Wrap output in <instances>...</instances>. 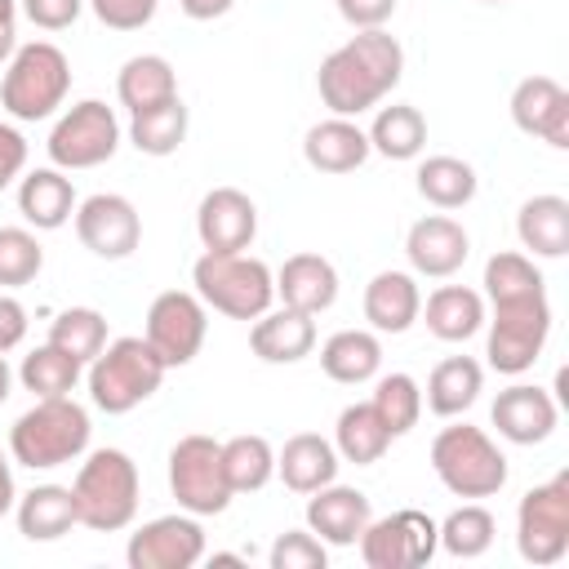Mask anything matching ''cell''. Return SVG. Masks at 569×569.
I'll list each match as a JSON object with an SVG mask.
<instances>
[{
	"label": "cell",
	"instance_id": "11",
	"mask_svg": "<svg viewBox=\"0 0 569 569\" xmlns=\"http://www.w3.org/2000/svg\"><path fill=\"white\" fill-rule=\"evenodd\" d=\"M516 551L529 565H556L569 551V471L533 485L516 507Z\"/></svg>",
	"mask_w": 569,
	"mask_h": 569
},
{
	"label": "cell",
	"instance_id": "36",
	"mask_svg": "<svg viewBox=\"0 0 569 569\" xmlns=\"http://www.w3.org/2000/svg\"><path fill=\"white\" fill-rule=\"evenodd\" d=\"M493 533H498V520H493V511L480 507V502H462V507H453V511L436 525V538H440V547H445L453 560H476V556H485V551L493 547Z\"/></svg>",
	"mask_w": 569,
	"mask_h": 569
},
{
	"label": "cell",
	"instance_id": "23",
	"mask_svg": "<svg viewBox=\"0 0 569 569\" xmlns=\"http://www.w3.org/2000/svg\"><path fill=\"white\" fill-rule=\"evenodd\" d=\"M369 156H373L369 151V133L347 116H329V120L311 124L307 138H302V160L316 173H351Z\"/></svg>",
	"mask_w": 569,
	"mask_h": 569
},
{
	"label": "cell",
	"instance_id": "55",
	"mask_svg": "<svg viewBox=\"0 0 569 569\" xmlns=\"http://www.w3.org/2000/svg\"><path fill=\"white\" fill-rule=\"evenodd\" d=\"M480 4H507V0H480Z\"/></svg>",
	"mask_w": 569,
	"mask_h": 569
},
{
	"label": "cell",
	"instance_id": "8",
	"mask_svg": "<svg viewBox=\"0 0 569 569\" xmlns=\"http://www.w3.org/2000/svg\"><path fill=\"white\" fill-rule=\"evenodd\" d=\"M169 493L178 498V511L191 516H222L231 507V485L222 471V440L213 436H182L169 449Z\"/></svg>",
	"mask_w": 569,
	"mask_h": 569
},
{
	"label": "cell",
	"instance_id": "35",
	"mask_svg": "<svg viewBox=\"0 0 569 569\" xmlns=\"http://www.w3.org/2000/svg\"><path fill=\"white\" fill-rule=\"evenodd\" d=\"M391 445V431L378 422L373 405H347L333 422V449L342 462H356V467H373Z\"/></svg>",
	"mask_w": 569,
	"mask_h": 569
},
{
	"label": "cell",
	"instance_id": "13",
	"mask_svg": "<svg viewBox=\"0 0 569 569\" xmlns=\"http://www.w3.org/2000/svg\"><path fill=\"white\" fill-rule=\"evenodd\" d=\"M356 547L369 569H413L440 551V538H436V520L427 511L400 507L391 516L369 520L365 533L356 538Z\"/></svg>",
	"mask_w": 569,
	"mask_h": 569
},
{
	"label": "cell",
	"instance_id": "15",
	"mask_svg": "<svg viewBox=\"0 0 569 569\" xmlns=\"http://www.w3.org/2000/svg\"><path fill=\"white\" fill-rule=\"evenodd\" d=\"M71 222H76L80 244L93 258H107V262L129 258L138 249V240H142V218H138L133 200H124L116 191H93L89 200H80Z\"/></svg>",
	"mask_w": 569,
	"mask_h": 569
},
{
	"label": "cell",
	"instance_id": "33",
	"mask_svg": "<svg viewBox=\"0 0 569 569\" xmlns=\"http://www.w3.org/2000/svg\"><path fill=\"white\" fill-rule=\"evenodd\" d=\"M365 133H369V151H378L387 160H418L422 147H427V120L409 102L378 107V116Z\"/></svg>",
	"mask_w": 569,
	"mask_h": 569
},
{
	"label": "cell",
	"instance_id": "51",
	"mask_svg": "<svg viewBox=\"0 0 569 569\" xmlns=\"http://www.w3.org/2000/svg\"><path fill=\"white\" fill-rule=\"evenodd\" d=\"M13 502H18V485H13V462H9V453L0 449V520L13 511Z\"/></svg>",
	"mask_w": 569,
	"mask_h": 569
},
{
	"label": "cell",
	"instance_id": "42",
	"mask_svg": "<svg viewBox=\"0 0 569 569\" xmlns=\"http://www.w3.org/2000/svg\"><path fill=\"white\" fill-rule=\"evenodd\" d=\"M49 342H53L58 351H67L71 360L89 365V360L107 347V316L93 311V307H67V311L53 316Z\"/></svg>",
	"mask_w": 569,
	"mask_h": 569
},
{
	"label": "cell",
	"instance_id": "22",
	"mask_svg": "<svg viewBox=\"0 0 569 569\" xmlns=\"http://www.w3.org/2000/svg\"><path fill=\"white\" fill-rule=\"evenodd\" d=\"M276 298L280 307H293V311H307V316H320L338 302V267L320 253H293L280 262L276 271Z\"/></svg>",
	"mask_w": 569,
	"mask_h": 569
},
{
	"label": "cell",
	"instance_id": "29",
	"mask_svg": "<svg viewBox=\"0 0 569 569\" xmlns=\"http://www.w3.org/2000/svg\"><path fill=\"white\" fill-rule=\"evenodd\" d=\"M485 391V369L480 360L471 356H445L431 373H427V391H422V405L436 413V418H458L467 413Z\"/></svg>",
	"mask_w": 569,
	"mask_h": 569
},
{
	"label": "cell",
	"instance_id": "10",
	"mask_svg": "<svg viewBox=\"0 0 569 569\" xmlns=\"http://www.w3.org/2000/svg\"><path fill=\"white\" fill-rule=\"evenodd\" d=\"M116 147H120V120L102 98H80L76 107H67L44 142L58 169H98L116 156Z\"/></svg>",
	"mask_w": 569,
	"mask_h": 569
},
{
	"label": "cell",
	"instance_id": "54",
	"mask_svg": "<svg viewBox=\"0 0 569 569\" xmlns=\"http://www.w3.org/2000/svg\"><path fill=\"white\" fill-rule=\"evenodd\" d=\"M213 565H244V556H236V551H213Z\"/></svg>",
	"mask_w": 569,
	"mask_h": 569
},
{
	"label": "cell",
	"instance_id": "43",
	"mask_svg": "<svg viewBox=\"0 0 569 569\" xmlns=\"http://www.w3.org/2000/svg\"><path fill=\"white\" fill-rule=\"evenodd\" d=\"M44 244L27 227H0V289H22L40 276Z\"/></svg>",
	"mask_w": 569,
	"mask_h": 569
},
{
	"label": "cell",
	"instance_id": "12",
	"mask_svg": "<svg viewBox=\"0 0 569 569\" xmlns=\"http://www.w3.org/2000/svg\"><path fill=\"white\" fill-rule=\"evenodd\" d=\"M209 333V307L196 298V289H164L147 307V329L142 338L156 347L164 369H182L200 356Z\"/></svg>",
	"mask_w": 569,
	"mask_h": 569
},
{
	"label": "cell",
	"instance_id": "53",
	"mask_svg": "<svg viewBox=\"0 0 569 569\" xmlns=\"http://www.w3.org/2000/svg\"><path fill=\"white\" fill-rule=\"evenodd\" d=\"M9 391H13V369H9V360H4V351H0V405L9 400Z\"/></svg>",
	"mask_w": 569,
	"mask_h": 569
},
{
	"label": "cell",
	"instance_id": "41",
	"mask_svg": "<svg viewBox=\"0 0 569 569\" xmlns=\"http://www.w3.org/2000/svg\"><path fill=\"white\" fill-rule=\"evenodd\" d=\"M369 405H373L378 422H382V427L391 431V440H396V436H409V431L418 427V418H422V387H418L413 373H382V378L373 382Z\"/></svg>",
	"mask_w": 569,
	"mask_h": 569
},
{
	"label": "cell",
	"instance_id": "24",
	"mask_svg": "<svg viewBox=\"0 0 569 569\" xmlns=\"http://www.w3.org/2000/svg\"><path fill=\"white\" fill-rule=\"evenodd\" d=\"M76 187L67 178V169L49 164V169H31L18 178V213L27 218V227L36 231H58L71 222L76 213Z\"/></svg>",
	"mask_w": 569,
	"mask_h": 569
},
{
	"label": "cell",
	"instance_id": "25",
	"mask_svg": "<svg viewBox=\"0 0 569 569\" xmlns=\"http://www.w3.org/2000/svg\"><path fill=\"white\" fill-rule=\"evenodd\" d=\"M422 311V289L413 271H378L365 284V320L373 333H405Z\"/></svg>",
	"mask_w": 569,
	"mask_h": 569
},
{
	"label": "cell",
	"instance_id": "4",
	"mask_svg": "<svg viewBox=\"0 0 569 569\" xmlns=\"http://www.w3.org/2000/svg\"><path fill=\"white\" fill-rule=\"evenodd\" d=\"M164 360L156 356V347L138 333L111 338L93 360H89V400L102 413H129L142 400H151L164 382Z\"/></svg>",
	"mask_w": 569,
	"mask_h": 569
},
{
	"label": "cell",
	"instance_id": "30",
	"mask_svg": "<svg viewBox=\"0 0 569 569\" xmlns=\"http://www.w3.org/2000/svg\"><path fill=\"white\" fill-rule=\"evenodd\" d=\"M320 369L342 382V387H360L369 378H378L382 369V342L369 329H338L320 342Z\"/></svg>",
	"mask_w": 569,
	"mask_h": 569
},
{
	"label": "cell",
	"instance_id": "19",
	"mask_svg": "<svg viewBox=\"0 0 569 569\" xmlns=\"http://www.w3.org/2000/svg\"><path fill=\"white\" fill-rule=\"evenodd\" d=\"M489 422L511 445H542L560 422V405L551 400V391H542L533 382H511L507 391H498Z\"/></svg>",
	"mask_w": 569,
	"mask_h": 569
},
{
	"label": "cell",
	"instance_id": "28",
	"mask_svg": "<svg viewBox=\"0 0 569 569\" xmlns=\"http://www.w3.org/2000/svg\"><path fill=\"white\" fill-rule=\"evenodd\" d=\"M13 520H18V533L27 542H58L62 533H71V525H80L76 502H71V485H36V489L18 493Z\"/></svg>",
	"mask_w": 569,
	"mask_h": 569
},
{
	"label": "cell",
	"instance_id": "1",
	"mask_svg": "<svg viewBox=\"0 0 569 569\" xmlns=\"http://www.w3.org/2000/svg\"><path fill=\"white\" fill-rule=\"evenodd\" d=\"M405 76V49L396 36H387L382 27L356 31L347 44H338L320 71H316V89L320 102L329 107V116H347L356 120L360 111L378 107Z\"/></svg>",
	"mask_w": 569,
	"mask_h": 569
},
{
	"label": "cell",
	"instance_id": "45",
	"mask_svg": "<svg viewBox=\"0 0 569 569\" xmlns=\"http://www.w3.org/2000/svg\"><path fill=\"white\" fill-rule=\"evenodd\" d=\"M93 9V18L111 31H142L156 18L160 0H84Z\"/></svg>",
	"mask_w": 569,
	"mask_h": 569
},
{
	"label": "cell",
	"instance_id": "3",
	"mask_svg": "<svg viewBox=\"0 0 569 569\" xmlns=\"http://www.w3.org/2000/svg\"><path fill=\"white\" fill-rule=\"evenodd\" d=\"M89 413L71 396H49L36 400L13 427H9V453L18 467L31 471H53L76 462L89 449Z\"/></svg>",
	"mask_w": 569,
	"mask_h": 569
},
{
	"label": "cell",
	"instance_id": "6",
	"mask_svg": "<svg viewBox=\"0 0 569 569\" xmlns=\"http://www.w3.org/2000/svg\"><path fill=\"white\" fill-rule=\"evenodd\" d=\"M196 298L231 320H258L276 302V271L249 253H200L191 267Z\"/></svg>",
	"mask_w": 569,
	"mask_h": 569
},
{
	"label": "cell",
	"instance_id": "27",
	"mask_svg": "<svg viewBox=\"0 0 569 569\" xmlns=\"http://www.w3.org/2000/svg\"><path fill=\"white\" fill-rule=\"evenodd\" d=\"M418 316L427 320V329H431L440 342H467V338H476V333L485 329V320H489V316H485V293H476V289H467V284H440V289H431Z\"/></svg>",
	"mask_w": 569,
	"mask_h": 569
},
{
	"label": "cell",
	"instance_id": "49",
	"mask_svg": "<svg viewBox=\"0 0 569 569\" xmlns=\"http://www.w3.org/2000/svg\"><path fill=\"white\" fill-rule=\"evenodd\" d=\"M22 338H27V307L0 293V351H13Z\"/></svg>",
	"mask_w": 569,
	"mask_h": 569
},
{
	"label": "cell",
	"instance_id": "18",
	"mask_svg": "<svg viewBox=\"0 0 569 569\" xmlns=\"http://www.w3.org/2000/svg\"><path fill=\"white\" fill-rule=\"evenodd\" d=\"M511 120L520 133L542 138L547 147H569V89L551 76H525L511 89Z\"/></svg>",
	"mask_w": 569,
	"mask_h": 569
},
{
	"label": "cell",
	"instance_id": "47",
	"mask_svg": "<svg viewBox=\"0 0 569 569\" xmlns=\"http://www.w3.org/2000/svg\"><path fill=\"white\" fill-rule=\"evenodd\" d=\"M342 22L356 27V31H369V27H387L391 13H396V0H333Z\"/></svg>",
	"mask_w": 569,
	"mask_h": 569
},
{
	"label": "cell",
	"instance_id": "48",
	"mask_svg": "<svg viewBox=\"0 0 569 569\" xmlns=\"http://www.w3.org/2000/svg\"><path fill=\"white\" fill-rule=\"evenodd\" d=\"M22 169H27V138L0 120V191L13 187L22 178Z\"/></svg>",
	"mask_w": 569,
	"mask_h": 569
},
{
	"label": "cell",
	"instance_id": "31",
	"mask_svg": "<svg viewBox=\"0 0 569 569\" xmlns=\"http://www.w3.org/2000/svg\"><path fill=\"white\" fill-rule=\"evenodd\" d=\"M516 236L533 258H565L569 253V200L529 196L516 213Z\"/></svg>",
	"mask_w": 569,
	"mask_h": 569
},
{
	"label": "cell",
	"instance_id": "32",
	"mask_svg": "<svg viewBox=\"0 0 569 569\" xmlns=\"http://www.w3.org/2000/svg\"><path fill=\"white\" fill-rule=\"evenodd\" d=\"M116 98H120V107H124L129 116L178 98L173 62L160 58V53H133V58L120 67V76H116Z\"/></svg>",
	"mask_w": 569,
	"mask_h": 569
},
{
	"label": "cell",
	"instance_id": "34",
	"mask_svg": "<svg viewBox=\"0 0 569 569\" xmlns=\"http://www.w3.org/2000/svg\"><path fill=\"white\" fill-rule=\"evenodd\" d=\"M413 178H418V196H422L427 204L445 209V213L471 204V200H476V187H480L476 169H471L467 160H458V156H427Z\"/></svg>",
	"mask_w": 569,
	"mask_h": 569
},
{
	"label": "cell",
	"instance_id": "52",
	"mask_svg": "<svg viewBox=\"0 0 569 569\" xmlns=\"http://www.w3.org/2000/svg\"><path fill=\"white\" fill-rule=\"evenodd\" d=\"M13 49H18V22H0V67L13 58Z\"/></svg>",
	"mask_w": 569,
	"mask_h": 569
},
{
	"label": "cell",
	"instance_id": "46",
	"mask_svg": "<svg viewBox=\"0 0 569 569\" xmlns=\"http://www.w3.org/2000/svg\"><path fill=\"white\" fill-rule=\"evenodd\" d=\"M18 9H22L40 31H67V27L80 18L84 0H18Z\"/></svg>",
	"mask_w": 569,
	"mask_h": 569
},
{
	"label": "cell",
	"instance_id": "16",
	"mask_svg": "<svg viewBox=\"0 0 569 569\" xmlns=\"http://www.w3.org/2000/svg\"><path fill=\"white\" fill-rule=\"evenodd\" d=\"M196 236L209 253H244L258 236V204L240 187H213L196 204Z\"/></svg>",
	"mask_w": 569,
	"mask_h": 569
},
{
	"label": "cell",
	"instance_id": "50",
	"mask_svg": "<svg viewBox=\"0 0 569 569\" xmlns=\"http://www.w3.org/2000/svg\"><path fill=\"white\" fill-rule=\"evenodd\" d=\"M236 0H178V9L191 18V22H213L222 13H231Z\"/></svg>",
	"mask_w": 569,
	"mask_h": 569
},
{
	"label": "cell",
	"instance_id": "5",
	"mask_svg": "<svg viewBox=\"0 0 569 569\" xmlns=\"http://www.w3.org/2000/svg\"><path fill=\"white\" fill-rule=\"evenodd\" d=\"M71 93V62L58 44H18L0 76V107L13 120H49Z\"/></svg>",
	"mask_w": 569,
	"mask_h": 569
},
{
	"label": "cell",
	"instance_id": "17",
	"mask_svg": "<svg viewBox=\"0 0 569 569\" xmlns=\"http://www.w3.org/2000/svg\"><path fill=\"white\" fill-rule=\"evenodd\" d=\"M467 253H471V236L449 213H427L405 236V258L413 276H427V280H449L453 271H462Z\"/></svg>",
	"mask_w": 569,
	"mask_h": 569
},
{
	"label": "cell",
	"instance_id": "37",
	"mask_svg": "<svg viewBox=\"0 0 569 569\" xmlns=\"http://www.w3.org/2000/svg\"><path fill=\"white\" fill-rule=\"evenodd\" d=\"M129 142L142 151V156H173L182 142H187V107L182 98H169L160 107H147L129 120Z\"/></svg>",
	"mask_w": 569,
	"mask_h": 569
},
{
	"label": "cell",
	"instance_id": "44",
	"mask_svg": "<svg viewBox=\"0 0 569 569\" xmlns=\"http://www.w3.org/2000/svg\"><path fill=\"white\" fill-rule=\"evenodd\" d=\"M271 569H325L329 565V547L311 533V529H284L271 551H267Z\"/></svg>",
	"mask_w": 569,
	"mask_h": 569
},
{
	"label": "cell",
	"instance_id": "14",
	"mask_svg": "<svg viewBox=\"0 0 569 569\" xmlns=\"http://www.w3.org/2000/svg\"><path fill=\"white\" fill-rule=\"evenodd\" d=\"M129 569H191L204 560V529L200 516L191 511H173V516H156L142 529L129 533L124 547Z\"/></svg>",
	"mask_w": 569,
	"mask_h": 569
},
{
	"label": "cell",
	"instance_id": "40",
	"mask_svg": "<svg viewBox=\"0 0 569 569\" xmlns=\"http://www.w3.org/2000/svg\"><path fill=\"white\" fill-rule=\"evenodd\" d=\"M80 369H84L80 360H71V356L58 351L53 342H44V347H36V351L22 356V365H18V382H22L36 400L71 396L76 382H80Z\"/></svg>",
	"mask_w": 569,
	"mask_h": 569
},
{
	"label": "cell",
	"instance_id": "39",
	"mask_svg": "<svg viewBox=\"0 0 569 569\" xmlns=\"http://www.w3.org/2000/svg\"><path fill=\"white\" fill-rule=\"evenodd\" d=\"M222 471L231 493H258L276 476V449L267 436H231L222 440Z\"/></svg>",
	"mask_w": 569,
	"mask_h": 569
},
{
	"label": "cell",
	"instance_id": "7",
	"mask_svg": "<svg viewBox=\"0 0 569 569\" xmlns=\"http://www.w3.org/2000/svg\"><path fill=\"white\" fill-rule=\"evenodd\" d=\"M431 471L453 498H493L507 485V453L485 427L453 422L431 440Z\"/></svg>",
	"mask_w": 569,
	"mask_h": 569
},
{
	"label": "cell",
	"instance_id": "26",
	"mask_svg": "<svg viewBox=\"0 0 569 569\" xmlns=\"http://www.w3.org/2000/svg\"><path fill=\"white\" fill-rule=\"evenodd\" d=\"M338 467H342V458H338L333 440H325V436H316V431L289 436V440L280 445V453H276V476H280L284 489H293V493H316L320 485L338 480Z\"/></svg>",
	"mask_w": 569,
	"mask_h": 569
},
{
	"label": "cell",
	"instance_id": "38",
	"mask_svg": "<svg viewBox=\"0 0 569 569\" xmlns=\"http://www.w3.org/2000/svg\"><path fill=\"white\" fill-rule=\"evenodd\" d=\"M485 298L498 307V302H520V298H538L547 293V280L542 271L533 267L529 253H516V249H502L485 262Z\"/></svg>",
	"mask_w": 569,
	"mask_h": 569
},
{
	"label": "cell",
	"instance_id": "9",
	"mask_svg": "<svg viewBox=\"0 0 569 569\" xmlns=\"http://www.w3.org/2000/svg\"><path fill=\"white\" fill-rule=\"evenodd\" d=\"M485 325H489V338H485L489 369H498L507 378H520L525 369L538 365V356L547 347L551 302H547V293L520 298V302H498L493 307V320H485Z\"/></svg>",
	"mask_w": 569,
	"mask_h": 569
},
{
	"label": "cell",
	"instance_id": "2",
	"mask_svg": "<svg viewBox=\"0 0 569 569\" xmlns=\"http://www.w3.org/2000/svg\"><path fill=\"white\" fill-rule=\"evenodd\" d=\"M138 462L124 449H93L76 480H71V502H76V520L93 533H120L133 525L138 516Z\"/></svg>",
	"mask_w": 569,
	"mask_h": 569
},
{
	"label": "cell",
	"instance_id": "21",
	"mask_svg": "<svg viewBox=\"0 0 569 569\" xmlns=\"http://www.w3.org/2000/svg\"><path fill=\"white\" fill-rule=\"evenodd\" d=\"M249 351L267 365H298L316 351V316L293 311V307H267L249 325Z\"/></svg>",
	"mask_w": 569,
	"mask_h": 569
},
{
	"label": "cell",
	"instance_id": "20",
	"mask_svg": "<svg viewBox=\"0 0 569 569\" xmlns=\"http://www.w3.org/2000/svg\"><path fill=\"white\" fill-rule=\"evenodd\" d=\"M373 520L369 493L351 489V485H320L316 493H307V529L325 542V547H356V538L365 533V525Z\"/></svg>",
	"mask_w": 569,
	"mask_h": 569
}]
</instances>
